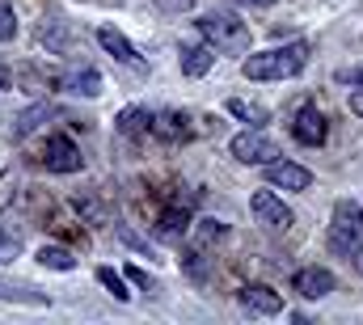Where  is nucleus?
Masks as SVG:
<instances>
[{"instance_id":"f257e3e1","label":"nucleus","mask_w":363,"mask_h":325,"mask_svg":"<svg viewBox=\"0 0 363 325\" xmlns=\"http://www.w3.org/2000/svg\"><path fill=\"white\" fill-rule=\"evenodd\" d=\"M308 64V43H287V47H271V51H254L241 60V77L245 81H287L296 72H304Z\"/></svg>"},{"instance_id":"f03ea898","label":"nucleus","mask_w":363,"mask_h":325,"mask_svg":"<svg viewBox=\"0 0 363 325\" xmlns=\"http://www.w3.org/2000/svg\"><path fill=\"white\" fill-rule=\"evenodd\" d=\"M199 34L220 51H245L250 47V21H241L237 13H228V9H207V13H199Z\"/></svg>"},{"instance_id":"7ed1b4c3","label":"nucleus","mask_w":363,"mask_h":325,"mask_svg":"<svg viewBox=\"0 0 363 325\" xmlns=\"http://www.w3.org/2000/svg\"><path fill=\"white\" fill-rule=\"evenodd\" d=\"M330 249L342 253V258H355V249H363V203H355V199H338L334 203Z\"/></svg>"},{"instance_id":"20e7f679","label":"nucleus","mask_w":363,"mask_h":325,"mask_svg":"<svg viewBox=\"0 0 363 325\" xmlns=\"http://www.w3.org/2000/svg\"><path fill=\"white\" fill-rule=\"evenodd\" d=\"M228 153H233L241 165H271V161H279V144L262 136V127H250V131L233 136V140H228Z\"/></svg>"},{"instance_id":"39448f33","label":"nucleus","mask_w":363,"mask_h":325,"mask_svg":"<svg viewBox=\"0 0 363 325\" xmlns=\"http://www.w3.org/2000/svg\"><path fill=\"white\" fill-rule=\"evenodd\" d=\"M250 211H254V220L262 224V228H271V233H287L291 224H296V216H291V207L274 194V190H254V199H250Z\"/></svg>"},{"instance_id":"423d86ee","label":"nucleus","mask_w":363,"mask_h":325,"mask_svg":"<svg viewBox=\"0 0 363 325\" xmlns=\"http://www.w3.org/2000/svg\"><path fill=\"white\" fill-rule=\"evenodd\" d=\"M291 136H296V144L317 148V144H325L330 123H325V114H321L317 106H300V110H296V119H291Z\"/></svg>"},{"instance_id":"0eeeda50","label":"nucleus","mask_w":363,"mask_h":325,"mask_svg":"<svg viewBox=\"0 0 363 325\" xmlns=\"http://www.w3.org/2000/svg\"><path fill=\"white\" fill-rule=\"evenodd\" d=\"M237 304L250 313V317H274V313H283V296L267 287V283H245L241 292H237Z\"/></svg>"},{"instance_id":"6e6552de","label":"nucleus","mask_w":363,"mask_h":325,"mask_svg":"<svg viewBox=\"0 0 363 325\" xmlns=\"http://www.w3.org/2000/svg\"><path fill=\"white\" fill-rule=\"evenodd\" d=\"M43 165H47V173H77L85 165V157L68 136H51L47 148H43Z\"/></svg>"},{"instance_id":"1a4fd4ad","label":"nucleus","mask_w":363,"mask_h":325,"mask_svg":"<svg viewBox=\"0 0 363 325\" xmlns=\"http://www.w3.org/2000/svg\"><path fill=\"white\" fill-rule=\"evenodd\" d=\"M334 270H325V266H304V270H296L291 275V292L296 296H304V300H325L330 292H334Z\"/></svg>"},{"instance_id":"9d476101","label":"nucleus","mask_w":363,"mask_h":325,"mask_svg":"<svg viewBox=\"0 0 363 325\" xmlns=\"http://www.w3.org/2000/svg\"><path fill=\"white\" fill-rule=\"evenodd\" d=\"M262 173H267V186H274V190H308L313 186V173L296 161H271L262 165Z\"/></svg>"},{"instance_id":"9b49d317","label":"nucleus","mask_w":363,"mask_h":325,"mask_svg":"<svg viewBox=\"0 0 363 325\" xmlns=\"http://www.w3.org/2000/svg\"><path fill=\"white\" fill-rule=\"evenodd\" d=\"M97 43H101V51L106 55H114L118 64H127V68H140L144 60H140V51L131 47V38L123 34V30H114V26H97Z\"/></svg>"},{"instance_id":"f8f14e48","label":"nucleus","mask_w":363,"mask_h":325,"mask_svg":"<svg viewBox=\"0 0 363 325\" xmlns=\"http://www.w3.org/2000/svg\"><path fill=\"white\" fill-rule=\"evenodd\" d=\"M157 241H169V245H178L186 233H190V211L186 207H165L161 216H157Z\"/></svg>"},{"instance_id":"ddd939ff","label":"nucleus","mask_w":363,"mask_h":325,"mask_svg":"<svg viewBox=\"0 0 363 325\" xmlns=\"http://www.w3.org/2000/svg\"><path fill=\"white\" fill-rule=\"evenodd\" d=\"M152 136H157V140H169V144L190 140V119H186V114H178V110L152 114Z\"/></svg>"},{"instance_id":"4468645a","label":"nucleus","mask_w":363,"mask_h":325,"mask_svg":"<svg viewBox=\"0 0 363 325\" xmlns=\"http://www.w3.org/2000/svg\"><path fill=\"white\" fill-rule=\"evenodd\" d=\"M211 68H216V47L211 43H199V47L182 51V72L186 77H207Z\"/></svg>"},{"instance_id":"2eb2a0df","label":"nucleus","mask_w":363,"mask_h":325,"mask_svg":"<svg viewBox=\"0 0 363 325\" xmlns=\"http://www.w3.org/2000/svg\"><path fill=\"white\" fill-rule=\"evenodd\" d=\"M60 84H64L68 93H77V97H97V93H101V72H97V68H77V72L60 77Z\"/></svg>"},{"instance_id":"dca6fc26","label":"nucleus","mask_w":363,"mask_h":325,"mask_svg":"<svg viewBox=\"0 0 363 325\" xmlns=\"http://www.w3.org/2000/svg\"><path fill=\"white\" fill-rule=\"evenodd\" d=\"M38 43H43L47 51L64 55V51H68V26H64L60 17H43V26H38Z\"/></svg>"},{"instance_id":"f3484780","label":"nucleus","mask_w":363,"mask_h":325,"mask_svg":"<svg viewBox=\"0 0 363 325\" xmlns=\"http://www.w3.org/2000/svg\"><path fill=\"white\" fill-rule=\"evenodd\" d=\"M34 258H38V266H47V270H60V275H72V270H77V258H72L64 245H43Z\"/></svg>"},{"instance_id":"a211bd4d","label":"nucleus","mask_w":363,"mask_h":325,"mask_svg":"<svg viewBox=\"0 0 363 325\" xmlns=\"http://www.w3.org/2000/svg\"><path fill=\"white\" fill-rule=\"evenodd\" d=\"M0 300H9V304H30V309L51 304V296H47V292H34V287H13V283H4V279H0Z\"/></svg>"},{"instance_id":"6ab92c4d","label":"nucleus","mask_w":363,"mask_h":325,"mask_svg":"<svg viewBox=\"0 0 363 325\" xmlns=\"http://www.w3.org/2000/svg\"><path fill=\"white\" fill-rule=\"evenodd\" d=\"M228 114L233 119H241V123H250V127H267V106H258V101H241V97H228Z\"/></svg>"},{"instance_id":"aec40b11","label":"nucleus","mask_w":363,"mask_h":325,"mask_svg":"<svg viewBox=\"0 0 363 325\" xmlns=\"http://www.w3.org/2000/svg\"><path fill=\"white\" fill-rule=\"evenodd\" d=\"M118 131L135 140V136L152 131V114H148V110H140V106H131V110H123V114H118Z\"/></svg>"},{"instance_id":"412c9836","label":"nucleus","mask_w":363,"mask_h":325,"mask_svg":"<svg viewBox=\"0 0 363 325\" xmlns=\"http://www.w3.org/2000/svg\"><path fill=\"white\" fill-rule=\"evenodd\" d=\"M97 283H101V287H106V292H110L114 300H123V304L131 300V292H127V283H123V275H114L110 266H97Z\"/></svg>"},{"instance_id":"4be33fe9","label":"nucleus","mask_w":363,"mask_h":325,"mask_svg":"<svg viewBox=\"0 0 363 325\" xmlns=\"http://www.w3.org/2000/svg\"><path fill=\"white\" fill-rule=\"evenodd\" d=\"M228 237V224L224 220H199V241L211 245V241H224Z\"/></svg>"},{"instance_id":"5701e85b","label":"nucleus","mask_w":363,"mask_h":325,"mask_svg":"<svg viewBox=\"0 0 363 325\" xmlns=\"http://www.w3.org/2000/svg\"><path fill=\"white\" fill-rule=\"evenodd\" d=\"M47 114H51L47 106H34V110H26V114L17 119V131H13V136H17V140H21V136H30V131L38 127V119H47Z\"/></svg>"},{"instance_id":"b1692460","label":"nucleus","mask_w":363,"mask_h":325,"mask_svg":"<svg viewBox=\"0 0 363 325\" xmlns=\"http://www.w3.org/2000/svg\"><path fill=\"white\" fill-rule=\"evenodd\" d=\"M9 38H17V13H13V4L0 0V43H9Z\"/></svg>"},{"instance_id":"393cba45","label":"nucleus","mask_w":363,"mask_h":325,"mask_svg":"<svg viewBox=\"0 0 363 325\" xmlns=\"http://www.w3.org/2000/svg\"><path fill=\"white\" fill-rule=\"evenodd\" d=\"M182 266L190 270V279H207V266H203V253L199 249H186L182 253Z\"/></svg>"},{"instance_id":"a878e982","label":"nucleus","mask_w":363,"mask_h":325,"mask_svg":"<svg viewBox=\"0 0 363 325\" xmlns=\"http://www.w3.org/2000/svg\"><path fill=\"white\" fill-rule=\"evenodd\" d=\"M127 279H131L135 287H144V292H157V279H152L148 270H140V266H127Z\"/></svg>"},{"instance_id":"bb28decb","label":"nucleus","mask_w":363,"mask_h":325,"mask_svg":"<svg viewBox=\"0 0 363 325\" xmlns=\"http://www.w3.org/2000/svg\"><path fill=\"white\" fill-rule=\"evenodd\" d=\"M351 110H355V114H363V84H359V93H351Z\"/></svg>"},{"instance_id":"cd10ccee","label":"nucleus","mask_w":363,"mask_h":325,"mask_svg":"<svg viewBox=\"0 0 363 325\" xmlns=\"http://www.w3.org/2000/svg\"><path fill=\"white\" fill-rule=\"evenodd\" d=\"M237 4H245V9H271L274 0H237Z\"/></svg>"},{"instance_id":"c85d7f7f","label":"nucleus","mask_w":363,"mask_h":325,"mask_svg":"<svg viewBox=\"0 0 363 325\" xmlns=\"http://www.w3.org/2000/svg\"><path fill=\"white\" fill-rule=\"evenodd\" d=\"M342 81H351V84H363V72H342Z\"/></svg>"},{"instance_id":"c756f323","label":"nucleus","mask_w":363,"mask_h":325,"mask_svg":"<svg viewBox=\"0 0 363 325\" xmlns=\"http://www.w3.org/2000/svg\"><path fill=\"white\" fill-rule=\"evenodd\" d=\"M0 89H9V68H4V60H0Z\"/></svg>"},{"instance_id":"7c9ffc66","label":"nucleus","mask_w":363,"mask_h":325,"mask_svg":"<svg viewBox=\"0 0 363 325\" xmlns=\"http://www.w3.org/2000/svg\"><path fill=\"white\" fill-rule=\"evenodd\" d=\"M355 270L363 275V249H355Z\"/></svg>"},{"instance_id":"2f4dec72","label":"nucleus","mask_w":363,"mask_h":325,"mask_svg":"<svg viewBox=\"0 0 363 325\" xmlns=\"http://www.w3.org/2000/svg\"><path fill=\"white\" fill-rule=\"evenodd\" d=\"M182 4H186V0H182Z\"/></svg>"}]
</instances>
